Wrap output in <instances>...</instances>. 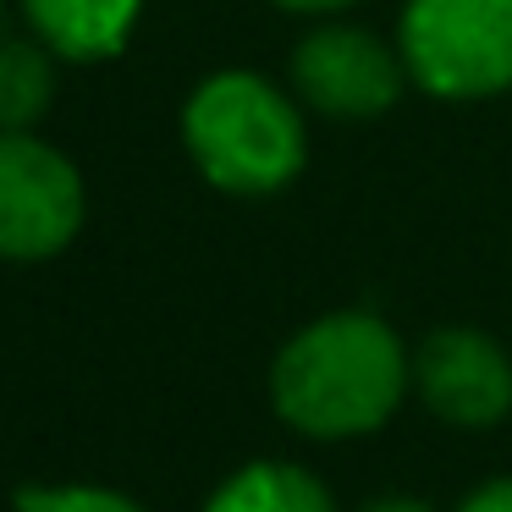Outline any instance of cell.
Here are the masks:
<instances>
[{"label":"cell","instance_id":"10","mask_svg":"<svg viewBox=\"0 0 512 512\" xmlns=\"http://www.w3.org/2000/svg\"><path fill=\"white\" fill-rule=\"evenodd\" d=\"M17 512H138L127 496H111V490H23L17 496Z\"/></svg>","mask_w":512,"mask_h":512},{"label":"cell","instance_id":"11","mask_svg":"<svg viewBox=\"0 0 512 512\" xmlns=\"http://www.w3.org/2000/svg\"><path fill=\"white\" fill-rule=\"evenodd\" d=\"M457 512H512V479H490V485L474 490Z\"/></svg>","mask_w":512,"mask_h":512},{"label":"cell","instance_id":"2","mask_svg":"<svg viewBox=\"0 0 512 512\" xmlns=\"http://www.w3.org/2000/svg\"><path fill=\"white\" fill-rule=\"evenodd\" d=\"M182 144L210 188L265 199L309 166V127L292 94L259 72H215L182 105Z\"/></svg>","mask_w":512,"mask_h":512},{"label":"cell","instance_id":"5","mask_svg":"<svg viewBox=\"0 0 512 512\" xmlns=\"http://www.w3.org/2000/svg\"><path fill=\"white\" fill-rule=\"evenodd\" d=\"M83 177L61 149L28 133L0 138V254L45 259L78 237Z\"/></svg>","mask_w":512,"mask_h":512},{"label":"cell","instance_id":"4","mask_svg":"<svg viewBox=\"0 0 512 512\" xmlns=\"http://www.w3.org/2000/svg\"><path fill=\"white\" fill-rule=\"evenodd\" d=\"M408 83L397 39L358 23H320L292 50V89L331 122H375L408 94Z\"/></svg>","mask_w":512,"mask_h":512},{"label":"cell","instance_id":"1","mask_svg":"<svg viewBox=\"0 0 512 512\" xmlns=\"http://www.w3.org/2000/svg\"><path fill=\"white\" fill-rule=\"evenodd\" d=\"M408 391V353L380 314L342 309L303 325L270 369V397L292 430L314 441L369 435Z\"/></svg>","mask_w":512,"mask_h":512},{"label":"cell","instance_id":"3","mask_svg":"<svg viewBox=\"0 0 512 512\" xmlns=\"http://www.w3.org/2000/svg\"><path fill=\"white\" fill-rule=\"evenodd\" d=\"M397 50L413 89L474 105L512 89V0H408Z\"/></svg>","mask_w":512,"mask_h":512},{"label":"cell","instance_id":"6","mask_svg":"<svg viewBox=\"0 0 512 512\" xmlns=\"http://www.w3.org/2000/svg\"><path fill=\"white\" fill-rule=\"evenodd\" d=\"M413 386L435 419L485 430L512 413V358L474 325H446L424 336L413 358Z\"/></svg>","mask_w":512,"mask_h":512},{"label":"cell","instance_id":"12","mask_svg":"<svg viewBox=\"0 0 512 512\" xmlns=\"http://www.w3.org/2000/svg\"><path fill=\"white\" fill-rule=\"evenodd\" d=\"M281 12H298V17H336L347 12V6H358V0H276Z\"/></svg>","mask_w":512,"mask_h":512},{"label":"cell","instance_id":"9","mask_svg":"<svg viewBox=\"0 0 512 512\" xmlns=\"http://www.w3.org/2000/svg\"><path fill=\"white\" fill-rule=\"evenodd\" d=\"M50 100H56V67L45 50L28 39L0 45V127L23 133L50 111Z\"/></svg>","mask_w":512,"mask_h":512},{"label":"cell","instance_id":"8","mask_svg":"<svg viewBox=\"0 0 512 512\" xmlns=\"http://www.w3.org/2000/svg\"><path fill=\"white\" fill-rule=\"evenodd\" d=\"M210 512H336L331 490L292 463H254L215 490Z\"/></svg>","mask_w":512,"mask_h":512},{"label":"cell","instance_id":"13","mask_svg":"<svg viewBox=\"0 0 512 512\" xmlns=\"http://www.w3.org/2000/svg\"><path fill=\"white\" fill-rule=\"evenodd\" d=\"M364 512H435L430 501H413V496H380V501H369Z\"/></svg>","mask_w":512,"mask_h":512},{"label":"cell","instance_id":"7","mask_svg":"<svg viewBox=\"0 0 512 512\" xmlns=\"http://www.w3.org/2000/svg\"><path fill=\"white\" fill-rule=\"evenodd\" d=\"M23 6L45 50H61L72 61L116 56L144 12V0H23Z\"/></svg>","mask_w":512,"mask_h":512}]
</instances>
